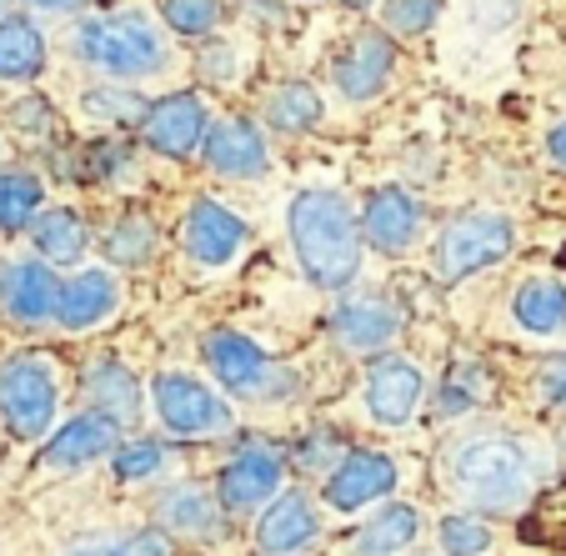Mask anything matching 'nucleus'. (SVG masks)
<instances>
[{
    "mask_svg": "<svg viewBox=\"0 0 566 556\" xmlns=\"http://www.w3.org/2000/svg\"><path fill=\"white\" fill-rule=\"evenodd\" d=\"M291 251L311 286L346 291L361 276V221L342 191H296L286 211Z\"/></svg>",
    "mask_w": 566,
    "mask_h": 556,
    "instance_id": "f257e3e1",
    "label": "nucleus"
},
{
    "mask_svg": "<svg viewBox=\"0 0 566 556\" xmlns=\"http://www.w3.org/2000/svg\"><path fill=\"white\" fill-rule=\"evenodd\" d=\"M71 51L86 65L120 81H136V75H156L171 65V45L156 31V21L140 11H116V15H86V21L71 31Z\"/></svg>",
    "mask_w": 566,
    "mask_h": 556,
    "instance_id": "f03ea898",
    "label": "nucleus"
},
{
    "mask_svg": "<svg viewBox=\"0 0 566 556\" xmlns=\"http://www.w3.org/2000/svg\"><path fill=\"white\" fill-rule=\"evenodd\" d=\"M451 476L471 506L502 516L516 512L532 492V457L512 437H471L451 457Z\"/></svg>",
    "mask_w": 566,
    "mask_h": 556,
    "instance_id": "7ed1b4c3",
    "label": "nucleus"
},
{
    "mask_svg": "<svg viewBox=\"0 0 566 556\" xmlns=\"http://www.w3.org/2000/svg\"><path fill=\"white\" fill-rule=\"evenodd\" d=\"M206 366H211V376L226 391L247 396V401H286L301 386V376L291 371V366H281L276 356H266L251 336L226 332V326L206 336Z\"/></svg>",
    "mask_w": 566,
    "mask_h": 556,
    "instance_id": "20e7f679",
    "label": "nucleus"
},
{
    "mask_svg": "<svg viewBox=\"0 0 566 556\" xmlns=\"http://www.w3.org/2000/svg\"><path fill=\"white\" fill-rule=\"evenodd\" d=\"M512 246H516V225L506 221V216L467 211V216H457V221H447V231L437 235L431 261H437L441 281H467L471 271L506 261L512 256Z\"/></svg>",
    "mask_w": 566,
    "mask_h": 556,
    "instance_id": "39448f33",
    "label": "nucleus"
},
{
    "mask_svg": "<svg viewBox=\"0 0 566 556\" xmlns=\"http://www.w3.org/2000/svg\"><path fill=\"white\" fill-rule=\"evenodd\" d=\"M55 366L45 356L25 352V356H11V361L0 366V417L15 437L25 441H41L55 421Z\"/></svg>",
    "mask_w": 566,
    "mask_h": 556,
    "instance_id": "423d86ee",
    "label": "nucleus"
},
{
    "mask_svg": "<svg viewBox=\"0 0 566 556\" xmlns=\"http://www.w3.org/2000/svg\"><path fill=\"white\" fill-rule=\"evenodd\" d=\"M150 401H156V417L176 437H211V431L231 427V411H226L221 396L186 371H160L150 381Z\"/></svg>",
    "mask_w": 566,
    "mask_h": 556,
    "instance_id": "0eeeda50",
    "label": "nucleus"
},
{
    "mask_svg": "<svg viewBox=\"0 0 566 556\" xmlns=\"http://www.w3.org/2000/svg\"><path fill=\"white\" fill-rule=\"evenodd\" d=\"M391 71H396V45H391V35H376V31H361L356 41H346L332 61V81L352 106L381 96Z\"/></svg>",
    "mask_w": 566,
    "mask_h": 556,
    "instance_id": "6e6552de",
    "label": "nucleus"
},
{
    "mask_svg": "<svg viewBox=\"0 0 566 556\" xmlns=\"http://www.w3.org/2000/svg\"><path fill=\"white\" fill-rule=\"evenodd\" d=\"M421 225H427V211H421V201L407 186H376L361 211V235L386 256H401V251L417 246Z\"/></svg>",
    "mask_w": 566,
    "mask_h": 556,
    "instance_id": "1a4fd4ad",
    "label": "nucleus"
},
{
    "mask_svg": "<svg viewBox=\"0 0 566 556\" xmlns=\"http://www.w3.org/2000/svg\"><path fill=\"white\" fill-rule=\"evenodd\" d=\"M140 136H146V146L156 150V156L181 161V156H191V150L211 136V111H206V101L191 96V91L166 96V101H156V106H150Z\"/></svg>",
    "mask_w": 566,
    "mask_h": 556,
    "instance_id": "9d476101",
    "label": "nucleus"
},
{
    "mask_svg": "<svg viewBox=\"0 0 566 556\" xmlns=\"http://www.w3.org/2000/svg\"><path fill=\"white\" fill-rule=\"evenodd\" d=\"M0 306L6 316H15L21 326H41L61 306V281H55L51 261H11L0 271Z\"/></svg>",
    "mask_w": 566,
    "mask_h": 556,
    "instance_id": "9b49d317",
    "label": "nucleus"
},
{
    "mask_svg": "<svg viewBox=\"0 0 566 556\" xmlns=\"http://www.w3.org/2000/svg\"><path fill=\"white\" fill-rule=\"evenodd\" d=\"M206 166L216 176H231V181H261L271 171V150L247 116H231L206 136Z\"/></svg>",
    "mask_w": 566,
    "mask_h": 556,
    "instance_id": "f8f14e48",
    "label": "nucleus"
},
{
    "mask_svg": "<svg viewBox=\"0 0 566 556\" xmlns=\"http://www.w3.org/2000/svg\"><path fill=\"white\" fill-rule=\"evenodd\" d=\"M181 241L191 251V261H201V266H231L241 256V246H247V221L216 201H196L186 211Z\"/></svg>",
    "mask_w": 566,
    "mask_h": 556,
    "instance_id": "ddd939ff",
    "label": "nucleus"
},
{
    "mask_svg": "<svg viewBox=\"0 0 566 556\" xmlns=\"http://www.w3.org/2000/svg\"><path fill=\"white\" fill-rule=\"evenodd\" d=\"M281 492V457L271 447H241L221 466V506L226 512H247V506L276 502Z\"/></svg>",
    "mask_w": 566,
    "mask_h": 556,
    "instance_id": "4468645a",
    "label": "nucleus"
},
{
    "mask_svg": "<svg viewBox=\"0 0 566 556\" xmlns=\"http://www.w3.org/2000/svg\"><path fill=\"white\" fill-rule=\"evenodd\" d=\"M421 407V371L401 356H381L371 361L366 376V411H371L381 427H407Z\"/></svg>",
    "mask_w": 566,
    "mask_h": 556,
    "instance_id": "2eb2a0df",
    "label": "nucleus"
},
{
    "mask_svg": "<svg viewBox=\"0 0 566 556\" xmlns=\"http://www.w3.org/2000/svg\"><path fill=\"white\" fill-rule=\"evenodd\" d=\"M391 486H396L391 457H381V451H352V457H342L332 466V476H326V502H332L336 512H361L366 502L386 496Z\"/></svg>",
    "mask_w": 566,
    "mask_h": 556,
    "instance_id": "dca6fc26",
    "label": "nucleus"
},
{
    "mask_svg": "<svg viewBox=\"0 0 566 556\" xmlns=\"http://www.w3.org/2000/svg\"><path fill=\"white\" fill-rule=\"evenodd\" d=\"M401 306L386 296H352L336 306L332 316V332L336 342L346 346V352H381V346H391V336L401 332Z\"/></svg>",
    "mask_w": 566,
    "mask_h": 556,
    "instance_id": "f3484780",
    "label": "nucleus"
},
{
    "mask_svg": "<svg viewBox=\"0 0 566 556\" xmlns=\"http://www.w3.org/2000/svg\"><path fill=\"white\" fill-rule=\"evenodd\" d=\"M120 306V281L111 271H81L61 286V306H55V322L65 332H91Z\"/></svg>",
    "mask_w": 566,
    "mask_h": 556,
    "instance_id": "a211bd4d",
    "label": "nucleus"
},
{
    "mask_svg": "<svg viewBox=\"0 0 566 556\" xmlns=\"http://www.w3.org/2000/svg\"><path fill=\"white\" fill-rule=\"evenodd\" d=\"M116 421H106L101 411H86V417H71L51 441H45L41 461L45 466H61V471H75V466H91L96 457H106L116 447Z\"/></svg>",
    "mask_w": 566,
    "mask_h": 556,
    "instance_id": "6ab92c4d",
    "label": "nucleus"
},
{
    "mask_svg": "<svg viewBox=\"0 0 566 556\" xmlns=\"http://www.w3.org/2000/svg\"><path fill=\"white\" fill-rule=\"evenodd\" d=\"M316 536V512H311V502L301 492H281L276 502L266 506V516H261L256 526V546L266 556H291L301 552V546Z\"/></svg>",
    "mask_w": 566,
    "mask_h": 556,
    "instance_id": "aec40b11",
    "label": "nucleus"
},
{
    "mask_svg": "<svg viewBox=\"0 0 566 556\" xmlns=\"http://www.w3.org/2000/svg\"><path fill=\"white\" fill-rule=\"evenodd\" d=\"M31 241H35V256L41 261H51V266H75L91 246V231L75 211L55 206V211H41L31 221Z\"/></svg>",
    "mask_w": 566,
    "mask_h": 556,
    "instance_id": "412c9836",
    "label": "nucleus"
},
{
    "mask_svg": "<svg viewBox=\"0 0 566 556\" xmlns=\"http://www.w3.org/2000/svg\"><path fill=\"white\" fill-rule=\"evenodd\" d=\"M512 316H516V326H522V332H532V336L566 332V281L532 276L512 296Z\"/></svg>",
    "mask_w": 566,
    "mask_h": 556,
    "instance_id": "4be33fe9",
    "label": "nucleus"
},
{
    "mask_svg": "<svg viewBox=\"0 0 566 556\" xmlns=\"http://www.w3.org/2000/svg\"><path fill=\"white\" fill-rule=\"evenodd\" d=\"M86 391L96 396V407L106 421L116 427H130L140 417V381L116 361V356H101L96 366L86 371Z\"/></svg>",
    "mask_w": 566,
    "mask_h": 556,
    "instance_id": "5701e85b",
    "label": "nucleus"
},
{
    "mask_svg": "<svg viewBox=\"0 0 566 556\" xmlns=\"http://www.w3.org/2000/svg\"><path fill=\"white\" fill-rule=\"evenodd\" d=\"M417 536H421V512L407 502H396L352 536V556H401Z\"/></svg>",
    "mask_w": 566,
    "mask_h": 556,
    "instance_id": "b1692460",
    "label": "nucleus"
},
{
    "mask_svg": "<svg viewBox=\"0 0 566 556\" xmlns=\"http://www.w3.org/2000/svg\"><path fill=\"white\" fill-rule=\"evenodd\" d=\"M160 522L171 526V532L201 536V542H216V536L226 532V522H221V506H216L206 492H196V486H181V492L160 496Z\"/></svg>",
    "mask_w": 566,
    "mask_h": 556,
    "instance_id": "393cba45",
    "label": "nucleus"
},
{
    "mask_svg": "<svg viewBox=\"0 0 566 556\" xmlns=\"http://www.w3.org/2000/svg\"><path fill=\"white\" fill-rule=\"evenodd\" d=\"M41 65H45V35L21 15L0 21V75L6 81H35Z\"/></svg>",
    "mask_w": 566,
    "mask_h": 556,
    "instance_id": "a878e982",
    "label": "nucleus"
},
{
    "mask_svg": "<svg viewBox=\"0 0 566 556\" xmlns=\"http://www.w3.org/2000/svg\"><path fill=\"white\" fill-rule=\"evenodd\" d=\"M516 536L526 546H546V552H566V482L546 486L532 502V512L516 522Z\"/></svg>",
    "mask_w": 566,
    "mask_h": 556,
    "instance_id": "bb28decb",
    "label": "nucleus"
},
{
    "mask_svg": "<svg viewBox=\"0 0 566 556\" xmlns=\"http://www.w3.org/2000/svg\"><path fill=\"white\" fill-rule=\"evenodd\" d=\"M321 116H326V106H321V96L306 86V81H291V86H281L266 96V120H271V130H281V136H306L311 126H321Z\"/></svg>",
    "mask_w": 566,
    "mask_h": 556,
    "instance_id": "cd10ccee",
    "label": "nucleus"
},
{
    "mask_svg": "<svg viewBox=\"0 0 566 556\" xmlns=\"http://www.w3.org/2000/svg\"><path fill=\"white\" fill-rule=\"evenodd\" d=\"M486 391H492V371H486V366H476V361L457 366V371L441 381V391H437V417L447 421V417H461V411L481 407Z\"/></svg>",
    "mask_w": 566,
    "mask_h": 556,
    "instance_id": "c85d7f7f",
    "label": "nucleus"
},
{
    "mask_svg": "<svg viewBox=\"0 0 566 556\" xmlns=\"http://www.w3.org/2000/svg\"><path fill=\"white\" fill-rule=\"evenodd\" d=\"M41 211V181L25 171H0V231H21Z\"/></svg>",
    "mask_w": 566,
    "mask_h": 556,
    "instance_id": "c756f323",
    "label": "nucleus"
},
{
    "mask_svg": "<svg viewBox=\"0 0 566 556\" xmlns=\"http://www.w3.org/2000/svg\"><path fill=\"white\" fill-rule=\"evenodd\" d=\"M81 116L91 120H116V126H130V120H140L146 126L150 106L136 96V91H120V86H96L81 96Z\"/></svg>",
    "mask_w": 566,
    "mask_h": 556,
    "instance_id": "7c9ffc66",
    "label": "nucleus"
},
{
    "mask_svg": "<svg viewBox=\"0 0 566 556\" xmlns=\"http://www.w3.org/2000/svg\"><path fill=\"white\" fill-rule=\"evenodd\" d=\"M106 251H111V261H120V266L150 261V251H156V221H150V216H120V221L111 225Z\"/></svg>",
    "mask_w": 566,
    "mask_h": 556,
    "instance_id": "2f4dec72",
    "label": "nucleus"
},
{
    "mask_svg": "<svg viewBox=\"0 0 566 556\" xmlns=\"http://www.w3.org/2000/svg\"><path fill=\"white\" fill-rule=\"evenodd\" d=\"M71 556H171V542L166 532L146 526V532H126V536H101V542L75 546Z\"/></svg>",
    "mask_w": 566,
    "mask_h": 556,
    "instance_id": "473e14b6",
    "label": "nucleus"
},
{
    "mask_svg": "<svg viewBox=\"0 0 566 556\" xmlns=\"http://www.w3.org/2000/svg\"><path fill=\"white\" fill-rule=\"evenodd\" d=\"M221 0H166V6H160V21L171 25L176 35H196V41H201V35H211L216 25H221Z\"/></svg>",
    "mask_w": 566,
    "mask_h": 556,
    "instance_id": "72a5a7b5",
    "label": "nucleus"
},
{
    "mask_svg": "<svg viewBox=\"0 0 566 556\" xmlns=\"http://www.w3.org/2000/svg\"><path fill=\"white\" fill-rule=\"evenodd\" d=\"M171 461V447L166 441H130V447H120L116 451V476L120 482H146V476H156L160 466Z\"/></svg>",
    "mask_w": 566,
    "mask_h": 556,
    "instance_id": "f704fd0d",
    "label": "nucleus"
},
{
    "mask_svg": "<svg viewBox=\"0 0 566 556\" xmlns=\"http://www.w3.org/2000/svg\"><path fill=\"white\" fill-rule=\"evenodd\" d=\"M492 546V526L481 516H447L441 522V552L447 556H481Z\"/></svg>",
    "mask_w": 566,
    "mask_h": 556,
    "instance_id": "c9c22d12",
    "label": "nucleus"
},
{
    "mask_svg": "<svg viewBox=\"0 0 566 556\" xmlns=\"http://www.w3.org/2000/svg\"><path fill=\"white\" fill-rule=\"evenodd\" d=\"M441 15V0H386V31L427 35Z\"/></svg>",
    "mask_w": 566,
    "mask_h": 556,
    "instance_id": "e433bc0d",
    "label": "nucleus"
},
{
    "mask_svg": "<svg viewBox=\"0 0 566 556\" xmlns=\"http://www.w3.org/2000/svg\"><path fill=\"white\" fill-rule=\"evenodd\" d=\"M536 396H542L546 407H566V356H552L536 371Z\"/></svg>",
    "mask_w": 566,
    "mask_h": 556,
    "instance_id": "4c0bfd02",
    "label": "nucleus"
},
{
    "mask_svg": "<svg viewBox=\"0 0 566 556\" xmlns=\"http://www.w3.org/2000/svg\"><path fill=\"white\" fill-rule=\"evenodd\" d=\"M11 126L25 130V136H45V130H51V101L31 96V101H21V106H11Z\"/></svg>",
    "mask_w": 566,
    "mask_h": 556,
    "instance_id": "58836bf2",
    "label": "nucleus"
},
{
    "mask_svg": "<svg viewBox=\"0 0 566 556\" xmlns=\"http://www.w3.org/2000/svg\"><path fill=\"white\" fill-rule=\"evenodd\" d=\"M326 457H332V431H311V437H306V447H301V466H311V471H316Z\"/></svg>",
    "mask_w": 566,
    "mask_h": 556,
    "instance_id": "ea45409f",
    "label": "nucleus"
},
{
    "mask_svg": "<svg viewBox=\"0 0 566 556\" xmlns=\"http://www.w3.org/2000/svg\"><path fill=\"white\" fill-rule=\"evenodd\" d=\"M546 156H552V166L566 171V120H556V126L546 130Z\"/></svg>",
    "mask_w": 566,
    "mask_h": 556,
    "instance_id": "a19ab883",
    "label": "nucleus"
},
{
    "mask_svg": "<svg viewBox=\"0 0 566 556\" xmlns=\"http://www.w3.org/2000/svg\"><path fill=\"white\" fill-rule=\"evenodd\" d=\"M31 6H41V11H71V6H81V0H31Z\"/></svg>",
    "mask_w": 566,
    "mask_h": 556,
    "instance_id": "79ce46f5",
    "label": "nucleus"
},
{
    "mask_svg": "<svg viewBox=\"0 0 566 556\" xmlns=\"http://www.w3.org/2000/svg\"><path fill=\"white\" fill-rule=\"evenodd\" d=\"M346 6H356V11H361V6H371V0H346Z\"/></svg>",
    "mask_w": 566,
    "mask_h": 556,
    "instance_id": "37998d69",
    "label": "nucleus"
},
{
    "mask_svg": "<svg viewBox=\"0 0 566 556\" xmlns=\"http://www.w3.org/2000/svg\"><path fill=\"white\" fill-rule=\"evenodd\" d=\"M0 11H6V0H0Z\"/></svg>",
    "mask_w": 566,
    "mask_h": 556,
    "instance_id": "c03bdc74",
    "label": "nucleus"
}]
</instances>
